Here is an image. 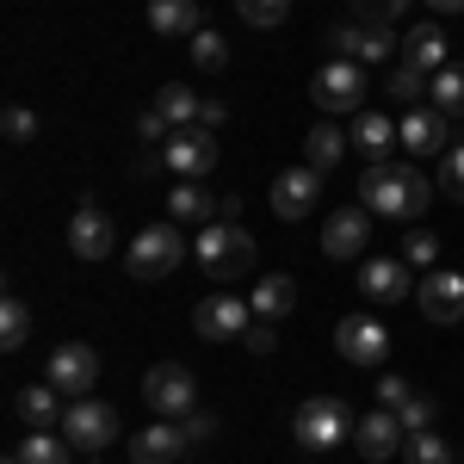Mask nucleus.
Instances as JSON below:
<instances>
[{
    "instance_id": "17",
    "label": "nucleus",
    "mask_w": 464,
    "mask_h": 464,
    "mask_svg": "<svg viewBox=\"0 0 464 464\" xmlns=\"http://www.w3.org/2000/svg\"><path fill=\"white\" fill-rule=\"evenodd\" d=\"M69 248H74V260H106V254L118 248V223H111L100 205H81L74 223H69Z\"/></svg>"
},
{
    "instance_id": "26",
    "label": "nucleus",
    "mask_w": 464,
    "mask_h": 464,
    "mask_svg": "<svg viewBox=\"0 0 464 464\" xmlns=\"http://www.w3.org/2000/svg\"><path fill=\"white\" fill-rule=\"evenodd\" d=\"M168 217H174V223H211V217H217V198L198 186V179H179L174 192H168Z\"/></svg>"
},
{
    "instance_id": "44",
    "label": "nucleus",
    "mask_w": 464,
    "mask_h": 464,
    "mask_svg": "<svg viewBox=\"0 0 464 464\" xmlns=\"http://www.w3.org/2000/svg\"><path fill=\"white\" fill-rule=\"evenodd\" d=\"M168 168V149H137V179H155Z\"/></svg>"
},
{
    "instance_id": "28",
    "label": "nucleus",
    "mask_w": 464,
    "mask_h": 464,
    "mask_svg": "<svg viewBox=\"0 0 464 464\" xmlns=\"http://www.w3.org/2000/svg\"><path fill=\"white\" fill-rule=\"evenodd\" d=\"M13 452H19V464H69L74 446L63 440V433H50V428H25V440H19Z\"/></svg>"
},
{
    "instance_id": "18",
    "label": "nucleus",
    "mask_w": 464,
    "mask_h": 464,
    "mask_svg": "<svg viewBox=\"0 0 464 464\" xmlns=\"http://www.w3.org/2000/svg\"><path fill=\"white\" fill-rule=\"evenodd\" d=\"M186 428L179 421H149V428L130 433V464H179L186 459Z\"/></svg>"
},
{
    "instance_id": "43",
    "label": "nucleus",
    "mask_w": 464,
    "mask_h": 464,
    "mask_svg": "<svg viewBox=\"0 0 464 464\" xmlns=\"http://www.w3.org/2000/svg\"><path fill=\"white\" fill-rule=\"evenodd\" d=\"M409 391H415L409 378H384V384H378V409H402V402H409Z\"/></svg>"
},
{
    "instance_id": "24",
    "label": "nucleus",
    "mask_w": 464,
    "mask_h": 464,
    "mask_svg": "<svg viewBox=\"0 0 464 464\" xmlns=\"http://www.w3.org/2000/svg\"><path fill=\"white\" fill-rule=\"evenodd\" d=\"M402 143L396 137V124L384 118V111H359V124H353V149L365 155V161H391V149Z\"/></svg>"
},
{
    "instance_id": "9",
    "label": "nucleus",
    "mask_w": 464,
    "mask_h": 464,
    "mask_svg": "<svg viewBox=\"0 0 464 464\" xmlns=\"http://www.w3.org/2000/svg\"><path fill=\"white\" fill-rule=\"evenodd\" d=\"M334 353L347 359V365H384L391 334H384V322H378V316H341V322H334Z\"/></svg>"
},
{
    "instance_id": "30",
    "label": "nucleus",
    "mask_w": 464,
    "mask_h": 464,
    "mask_svg": "<svg viewBox=\"0 0 464 464\" xmlns=\"http://www.w3.org/2000/svg\"><path fill=\"white\" fill-rule=\"evenodd\" d=\"M25 341H32V304H25V297H6V304H0V347L19 353Z\"/></svg>"
},
{
    "instance_id": "35",
    "label": "nucleus",
    "mask_w": 464,
    "mask_h": 464,
    "mask_svg": "<svg viewBox=\"0 0 464 464\" xmlns=\"http://www.w3.org/2000/svg\"><path fill=\"white\" fill-rule=\"evenodd\" d=\"M236 13H242V19H248L254 32H273V25H285L291 0H236Z\"/></svg>"
},
{
    "instance_id": "15",
    "label": "nucleus",
    "mask_w": 464,
    "mask_h": 464,
    "mask_svg": "<svg viewBox=\"0 0 464 464\" xmlns=\"http://www.w3.org/2000/svg\"><path fill=\"white\" fill-rule=\"evenodd\" d=\"M322 179H328V174H316L310 161H304V168H285V174L273 179V211L285 217V223L310 217V211H316V198H322Z\"/></svg>"
},
{
    "instance_id": "41",
    "label": "nucleus",
    "mask_w": 464,
    "mask_h": 464,
    "mask_svg": "<svg viewBox=\"0 0 464 464\" xmlns=\"http://www.w3.org/2000/svg\"><path fill=\"white\" fill-rule=\"evenodd\" d=\"M402 6H409V0H353V13H359V19H372V25H391Z\"/></svg>"
},
{
    "instance_id": "1",
    "label": "nucleus",
    "mask_w": 464,
    "mask_h": 464,
    "mask_svg": "<svg viewBox=\"0 0 464 464\" xmlns=\"http://www.w3.org/2000/svg\"><path fill=\"white\" fill-rule=\"evenodd\" d=\"M433 198V179L421 168H409V161H372L365 179H359V205L372 217H421Z\"/></svg>"
},
{
    "instance_id": "48",
    "label": "nucleus",
    "mask_w": 464,
    "mask_h": 464,
    "mask_svg": "<svg viewBox=\"0 0 464 464\" xmlns=\"http://www.w3.org/2000/svg\"><path fill=\"white\" fill-rule=\"evenodd\" d=\"M433 13H464V0H428Z\"/></svg>"
},
{
    "instance_id": "36",
    "label": "nucleus",
    "mask_w": 464,
    "mask_h": 464,
    "mask_svg": "<svg viewBox=\"0 0 464 464\" xmlns=\"http://www.w3.org/2000/svg\"><path fill=\"white\" fill-rule=\"evenodd\" d=\"M433 415H440V402H433L428 391H409V402L396 409V421H402V433H421V428H433Z\"/></svg>"
},
{
    "instance_id": "20",
    "label": "nucleus",
    "mask_w": 464,
    "mask_h": 464,
    "mask_svg": "<svg viewBox=\"0 0 464 464\" xmlns=\"http://www.w3.org/2000/svg\"><path fill=\"white\" fill-rule=\"evenodd\" d=\"M359 291H365L372 304H402V297L415 291V279H409L402 260H365V266H359Z\"/></svg>"
},
{
    "instance_id": "32",
    "label": "nucleus",
    "mask_w": 464,
    "mask_h": 464,
    "mask_svg": "<svg viewBox=\"0 0 464 464\" xmlns=\"http://www.w3.org/2000/svg\"><path fill=\"white\" fill-rule=\"evenodd\" d=\"M186 50H192V69L198 74H223L229 69V37L198 32V37H186Z\"/></svg>"
},
{
    "instance_id": "2",
    "label": "nucleus",
    "mask_w": 464,
    "mask_h": 464,
    "mask_svg": "<svg viewBox=\"0 0 464 464\" xmlns=\"http://www.w3.org/2000/svg\"><path fill=\"white\" fill-rule=\"evenodd\" d=\"M248 266H254V236L242 223H205V229H198V273H205L211 285L242 279Z\"/></svg>"
},
{
    "instance_id": "45",
    "label": "nucleus",
    "mask_w": 464,
    "mask_h": 464,
    "mask_svg": "<svg viewBox=\"0 0 464 464\" xmlns=\"http://www.w3.org/2000/svg\"><path fill=\"white\" fill-rule=\"evenodd\" d=\"M273 347H279L273 322H254V328H248V353H273Z\"/></svg>"
},
{
    "instance_id": "11",
    "label": "nucleus",
    "mask_w": 464,
    "mask_h": 464,
    "mask_svg": "<svg viewBox=\"0 0 464 464\" xmlns=\"http://www.w3.org/2000/svg\"><path fill=\"white\" fill-rule=\"evenodd\" d=\"M217 137L205 130V124H192V130H174L168 137V174H179V179H205L217 168Z\"/></svg>"
},
{
    "instance_id": "7",
    "label": "nucleus",
    "mask_w": 464,
    "mask_h": 464,
    "mask_svg": "<svg viewBox=\"0 0 464 464\" xmlns=\"http://www.w3.org/2000/svg\"><path fill=\"white\" fill-rule=\"evenodd\" d=\"M63 440H69L74 452H106L111 440H118V409L100 402V396H74L69 409H63Z\"/></svg>"
},
{
    "instance_id": "22",
    "label": "nucleus",
    "mask_w": 464,
    "mask_h": 464,
    "mask_svg": "<svg viewBox=\"0 0 464 464\" xmlns=\"http://www.w3.org/2000/svg\"><path fill=\"white\" fill-rule=\"evenodd\" d=\"M63 402H69V396L56 391V384H25V391L13 396V415H19L25 428H63Z\"/></svg>"
},
{
    "instance_id": "3",
    "label": "nucleus",
    "mask_w": 464,
    "mask_h": 464,
    "mask_svg": "<svg viewBox=\"0 0 464 464\" xmlns=\"http://www.w3.org/2000/svg\"><path fill=\"white\" fill-rule=\"evenodd\" d=\"M291 433H297L304 452H334L341 440H353V415H347L341 396H310V402H297Z\"/></svg>"
},
{
    "instance_id": "10",
    "label": "nucleus",
    "mask_w": 464,
    "mask_h": 464,
    "mask_svg": "<svg viewBox=\"0 0 464 464\" xmlns=\"http://www.w3.org/2000/svg\"><path fill=\"white\" fill-rule=\"evenodd\" d=\"M100 378V353L87 347V341H63L56 353H50V365H44V384H56V391L69 396H87V384Z\"/></svg>"
},
{
    "instance_id": "16",
    "label": "nucleus",
    "mask_w": 464,
    "mask_h": 464,
    "mask_svg": "<svg viewBox=\"0 0 464 464\" xmlns=\"http://www.w3.org/2000/svg\"><path fill=\"white\" fill-rule=\"evenodd\" d=\"M396 137H402L409 155H446V149H452V118H446L440 106H415L402 124H396Z\"/></svg>"
},
{
    "instance_id": "38",
    "label": "nucleus",
    "mask_w": 464,
    "mask_h": 464,
    "mask_svg": "<svg viewBox=\"0 0 464 464\" xmlns=\"http://www.w3.org/2000/svg\"><path fill=\"white\" fill-rule=\"evenodd\" d=\"M168 137H174V124H168L155 106L137 111V149H168Z\"/></svg>"
},
{
    "instance_id": "14",
    "label": "nucleus",
    "mask_w": 464,
    "mask_h": 464,
    "mask_svg": "<svg viewBox=\"0 0 464 464\" xmlns=\"http://www.w3.org/2000/svg\"><path fill=\"white\" fill-rule=\"evenodd\" d=\"M402 421H396V409H372L365 421H353V452L365 464H384V459H396L402 452Z\"/></svg>"
},
{
    "instance_id": "8",
    "label": "nucleus",
    "mask_w": 464,
    "mask_h": 464,
    "mask_svg": "<svg viewBox=\"0 0 464 464\" xmlns=\"http://www.w3.org/2000/svg\"><path fill=\"white\" fill-rule=\"evenodd\" d=\"M192 328H198L205 341H236V334H248V328H254V304H248V297H236V291H211V297H198Z\"/></svg>"
},
{
    "instance_id": "42",
    "label": "nucleus",
    "mask_w": 464,
    "mask_h": 464,
    "mask_svg": "<svg viewBox=\"0 0 464 464\" xmlns=\"http://www.w3.org/2000/svg\"><path fill=\"white\" fill-rule=\"evenodd\" d=\"M179 428H186V440L198 446V440H211V433H217V415H211V409H192V415H186Z\"/></svg>"
},
{
    "instance_id": "21",
    "label": "nucleus",
    "mask_w": 464,
    "mask_h": 464,
    "mask_svg": "<svg viewBox=\"0 0 464 464\" xmlns=\"http://www.w3.org/2000/svg\"><path fill=\"white\" fill-rule=\"evenodd\" d=\"M149 32L155 37H198L205 32V6L198 0H149Z\"/></svg>"
},
{
    "instance_id": "33",
    "label": "nucleus",
    "mask_w": 464,
    "mask_h": 464,
    "mask_svg": "<svg viewBox=\"0 0 464 464\" xmlns=\"http://www.w3.org/2000/svg\"><path fill=\"white\" fill-rule=\"evenodd\" d=\"M433 106L446 111V118H464V63H446V69L433 74Z\"/></svg>"
},
{
    "instance_id": "39",
    "label": "nucleus",
    "mask_w": 464,
    "mask_h": 464,
    "mask_svg": "<svg viewBox=\"0 0 464 464\" xmlns=\"http://www.w3.org/2000/svg\"><path fill=\"white\" fill-rule=\"evenodd\" d=\"M402 260L433 266V260H440V236H433V229H409V236H402Z\"/></svg>"
},
{
    "instance_id": "13",
    "label": "nucleus",
    "mask_w": 464,
    "mask_h": 464,
    "mask_svg": "<svg viewBox=\"0 0 464 464\" xmlns=\"http://www.w3.org/2000/svg\"><path fill=\"white\" fill-rule=\"evenodd\" d=\"M415 304H421L428 322H464V273L428 266V279L415 285Z\"/></svg>"
},
{
    "instance_id": "46",
    "label": "nucleus",
    "mask_w": 464,
    "mask_h": 464,
    "mask_svg": "<svg viewBox=\"0 0 464 464\" xmlns=\"http://www.w3.org/2000/svg\"><path fill=\"white\" fill-rule=\"evenodd\" d=\"M223 118H229V106H223V100H205V106H198V124H205V130H217Z\"/></svg>"
},
{
    "instance_id": "40",
    "label": "nucleus",
    "mask_w": 464,
    "mask_h": 464,
    "mask_svg": "<svg viewBox=\"0 0 464 464\" xmlns=\"http://www.w3.org/2000/svg\"><path fill=\"white\" fill-rule=\"evenodd\" d=\"M37 137V111L32 106H6V143H32Z\"/></svg>"
},
{
    "instance_id": "23",
    "label": "nucleus",
    "mask_w": 464,
    "mask_h": 464,
    "mask_svg": "<svg viewBox=\"0 0 464 464\" xmlns=\"http://www.w3.org/2000/svg\"><path fill=\"white\" fill-rule=\"evenodd\" d=\"M402 63H409V69H421V74H440L446 69V32H440V25H415V32L402 37Z\"/></svg>"
},
{
    "instance_id": "27",
    "label": "nucleus",
    "mask_w": 464,
    "mask_h": 464,
    "mask_svg": "<svg viewBox=\"0 0 464 464\" xmlns=\"http://www.w3.org/2000/svg\"><path fill=\"white\" fill-rule=\"evenodd\" d=\"M248 304H254V316H260V322H279V316H291L297 285H291L285 273H273V279H260V285L248 291Z\"/></svg>"
},
{
    "instance_id": "4",
    "label": "nucleus",
    "mask_w": 464,
    "mask_h": 464,
    "mask_svg": "<svg viewBox=\"0 0 464 464\" xmlns=\"http://www.w3.org/2000/svg\"><path fill=\"white\" fill-rule=\"evenodd\" d=\"M143 402L161 421H186V415L198 409V378H192L186 365H174V359H161V365L143 372Z\"/></svg>"
},
{
    "instance_id": "31",
    "label": "nucleus",
    "mask_w": 464,
    "mask_h": 464,
    "mask_svg": "<svg viewBox=\"0 0 464 464\" xmlns=\"http://www.w3.org/2000/svg\"><path fill=\"white\" fill-rule=\"evenodd\" d=\"M428 87H433V74H421V69H409V63H396L391 69V81H384V93H391L396 106H421V100H428Z\"/></svg>"
},
{
    "instance_id": "12",
    "label": "nucleus",
    "mask_w": 464,
    "mask_h": 464,
    "mask_svg": "<svg viewBox=\"0 0 464 464\" xmlns=\"http://www.w3.org/2000/svg\"><path fill=\"white\" fill-rule=\"evenodd\" d=\"M365 242H372V211L365 205H347V211H334L322 223V254L328 260H359Z\"/></svg>"
},
{
    "instance_id": "29",
    "label": "nucleus",
    "mask_w": 464,
    "mask_h": 464,
    "mask_svg": "<svg viewBox=\"0 0 464 464\" xmlns=\"http://www.w3.org/2000/svg\"><path fill=\"white\" fill-rule=\"evenodd\" d=\"M198 106H205V100H198L192 87H161V93H155V111H161L174 130H192V124H198Z\"/></svg>"
},
{
    "instance_id": "5",
    "label": "nucleus",
    "mask_w": 464,
    "mask_h": 464,
    "mask_svg": "<svg viewBox=\"0 0 464 464\" xmlns=\"http://www.w3.org/2000/svg\"><path fill=\"white\" fill-rule=\"evenodd\" d=\"M130 279H143V285H155V279H168L179 260H186V236H179L174 223H149V229H137V242H130Z\"/></svg>"
},
{
    "instance_id": "37",
    "label": "nucleus",
    "mask_w": 464,
    "mask_h": 464,
    "mask_svg": "<svg viewBox=\"0 0 464 464\" xmlns=\"http://www.w3.org/2000/svg\"><path fill=\"white\" fill-rule=\"evenodd\" d=\"M440 192H446L452 205H464V143H452L440 155Z\"/></svg>"
},
{
    "instance_id": "47",
    "label": "nucleus",
    "mask_w": 464,
    "mask_h": 464,
    "mask_svg": "<svg viewBox=\"0 0 464 464\" xmlns=\"http://www.w3.org/2000/svg\"><path fill=\"white\" fill-rule=\"evenodd\" d=\"M217 217H223V223H242V192H223V198H217Z\"/></svg>"
},
{
    "instance_id": "34",
    "label": "nucleus",
    "mask_w": 464,
    "mask_h": 464,
    "mask_svg": "<svg viewBox=\"0 0 464 464\" xmlns=\"http://www.w3.org/2000/svg\"><path fill=\"white\" fill-rule=\"evenodd\" d=\"M402 459H409V464H452V446H446L433 428H421V433L402 440Z\"/></svg>"
},
{
    "instance_id": "6",
    "label": "nucleus",
    "mask_w": 464,
    "mask_h": 464,
    "mask_svg": "<svg viewBox=\"0 0 464 464\" xmlns=\"http://www.w3.org/2000/svg\"><path fill=\"white\" fill-rule=\"evenodd\" d=\"M365 63H347V56H334L328 69H316L310 81V100H316L328 118H347V111H365Z\"/></svg>"
},
{
    "instance_id": "25",
    "label": "nucleus",
    "mask_w": 464,
    "mask_h": 464,
    "mask_svg": "<svg viewBox=\"0 0 464 464\" xmlns=\"http://www.w3.org/2000/svg\"><path fill=\"white\" fill-rule=\"evenodd\" d=\"M347 149H353V137H341V130H334V118H328V124H316V130L304 137V161H310L316 174H334Z\"/></svg>"
},
{
    "instance_id": "19",
    "label": "nucleus",
    "mask_w": 464,
    "mask_h": 464,
    "mask_svg": "<svg viewBox=\"0 0 464 464\" xmlns=\"http://www.w3.org/2000/svg\"><path fill=\"white\" fill-rule=\"evenodd\" d=\"M396 50V37L391 25H334V56H347V63H384Z\"/></svg>"
}]
</instances>
